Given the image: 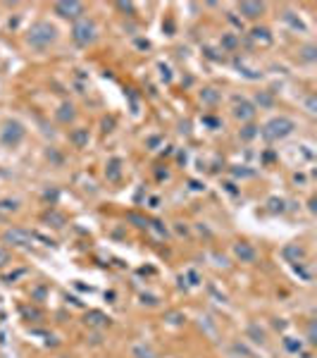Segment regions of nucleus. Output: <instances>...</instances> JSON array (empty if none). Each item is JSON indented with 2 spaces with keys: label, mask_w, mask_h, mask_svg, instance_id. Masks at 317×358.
<instances>
[{
  "label": "nucleus",
  "mask_w": 317,
  "mask_h": 358,
  "mask_svg": "<svg viewBox=\"0 0 317 358\" xmlns=\"http://www.w3.org/2000/svg\"><path fill=\"white\" fill-rule=\"evenodd\" d=\"M293 129H296L293 120L284 117V115H279V117H272L270 122L262 127V136L267 138V141H281V138L289 136Z\"/></svg>",
  "instance_id": "nucleus-2"
},
{
  "label": "nucleus",
  "mask_w": 317,
  "mask_h": 358,
  "mask_svg": "<svg viewBox=\"0 0 317 358\" xmlns=\"http://www.w3.org/2000/svg\"><path fill=\"white\" fill-rule=\"evenodd\" d=\"M258 136V127L255 124H246L243 129H241V138L243 141H250V138H255Z\"/></svg>",
  "instance_id": "nucleus-21"
},
{
  "label": "nucleus",
  "mask_w": 317,
  "mask_h": 358,
  "mask_svg": "<svg viewBox=\"0 0 317 358\" xmlns=\"http://www.w3.org/2000/svg\"><path fill=\"white\" fill-rule=\"evenodd\" d=\"M53 10H55V14L62 17V19H81L83 2H79V0H60V2H55Z\"/></svg>",
  "instance_id": "nucleus-5"
},
{
  "label": "nucleus",
  "mask_w": 317,
  "mask_h": 358,
  "mask_svg": "<svg viewBox=\"0 0 317 358\" xmlns=\"http://www.w3.org/2000/svg\"><path fill=\"white\" fill-rule=\"evenodd\" d=\"M270 210L272 213H284V201L281 198H270Z\"/></svg>",
  "instance_id": "nucleus-25"
},
{
  "label": "nucleus",
  "mask_w": 317,
  "mask_h": 358,
  "mask_svg": "<svg viewBox=\"0 0 317 358\" xmlns=\"http://www.w3.org/2000/svg\"><path fill=\"white\" fill-rule=\"evenodd\" d=\"M0 141H2V146H7V148L19 146V143L24 141V124L17 122V120H5L2 129H0Z\"/></svg>",
  "instance_id": "nucleus-4"
},
{
  "label": "nucleus",
  "mask_w": 317,
  "mask_h": 358,
  "mask_svg": "<svg viewBox=\"0 0 317 358\" xmlns=\"http://www.w3.org/2000/svg\"><path fill=\"white\" fill-rule=\"evenodd\" d=\"M126 220L136 222V227H148V220H143V218H141V215H136V213H129V215H126Z\"/></svg>",
  "instance_id": "nucleus-27"
},
{
  "label": "nucleus",
  "mask_w": 317,
  "mask_h": 358,
  "mask_svg": "<svg viewBox=\"0 0 317 358\" xmlns=\"http://www.w3.org/2000/svg\"><path fill=\"white\" fill-rule=\"evenodd\" d=\"M258 103L270 108V105H272V96H267V93H258Z\"/></svg>",
  "instance_id": "nucleus-30"
},
{
  "label": "nucleus",
  "mask_w": 317,
  "mask_h": 358,
  "mask_svg": "<svg viewBox=\"0 0 317 358\" xmlns=\"http://www.w3.org/2000/svg\"><path fill=\"white\" fill-rule=\"evenodd\" d=\"M284 19H286V22H289L293 29H301V31H305V24H303V22H301V19H296V17H291L289 12L284 14Z\"/></svg>",
  "instance_id": "nucleus-26"
},
{
  "label": "nucleus",
  "mask_w": 317,
  "mask_h": 358,
  "mask_svg": "<svg viewBox=\"0 0 317 358\" xmlns=\"http://www.w3.org/2000/svg\"><path fill=\"white\" fill-rule=\"evenodd\" d=\"M160 72H162V79H165V82H169V79H172V74H169V67L160 65Z\"/></svg>",
  "instance_id": "nucleus-34"
},
{
  "label": "nucleus",
  "mask_w": 317,
  "mask_h": 358,
  "mask_svg": "<svg viewBox=\"0 0 317 358\" xmlns=\"http://www.w3.org/2000/svg\"><path fill=\"white\" fill-rule=\"evenodd\" d=\"M308 342H310V344H315L317 339H315V322H310V325H308Z\"/></svg>",
  "instance_id": "nucleus-31"
},
{
  "label": "nucleus",
  "mask_w": 317,
  "mask_h": 358,
  "mask_svg": "<svg viewBox=\"0 0 317 358\" xmlns=\"http://www.w3.org/2000/svg\"><path fill=\"white\" fill-rule=\"evenodd\" d=\"M167 320H169L172 325H179V322H184V315H181V313H167Z\"/></svg>",
  "instance_id": "nucleus-29"
},
{
  "label": "nucleus",
  "mask_w": 317,
  "mask_h": 358,
  "mask_svg": "<svg viewBox=\"0 0 317 358\" xmlns=\"http://www.w3.org/2000/svg\"><path fill=\"white\" fill-rule=\"evenodd\" d=\"M69 143H72L74 148H86V146H88V129H83V127L72 129V132H69Z\"/></svg>",
  "instance_id": "nucleus-12"
},
{
  "label": "nucleus",
  "mask_w": 317,
  "mask_h": 358,
  "mask_svg": "<svg viewBox=\"0 0 317 358\" xmlns=\"http://www.w3.org/2000/svg\"><path fill=\"white\" fill-rule=\"evenodd\" d=\"M57 39V29L50 24V22H36V24H31L27 34V41L31 48H36V50H45V48H50V43H55Z\"/></svg>",
  "instance_id": "nucleus-1"
},
{
  "label": "nucleus",
  "mask_w": 317,
  "mask_h": 358,
  "mask_svg": "<svg viewBox=\"0 0 317 358\" xmlns=\"http://www.w3.org/2000/svg\"><path fill=\"white\" fill-rule=\"evenodd\" d=\"M48 158H53V160H55V163H62V158H60V155H57V153L53 151V148H50V151H48Z\"/></svg>",
  "instance_id": "nucleus-39"
},
{
  "label": "nucleus",
  "mask_w": 317,
  "mask_h": 358,
  "mask_svg": "<svg viewBox=\"0 0 317 358\" xmlns=\"http://www.w3.org/2000/svg\"><path fill=\"white\" fill-rule=\"evenodd\" d=\"M308 112H317V105H315V98H313V96L308 98Z\"/></svg>",
  "instance_id": "nucleus-36"
},
{
  "label": "nucleus",
  "mask_w": 317,
  "mask_h": 358,
  "mask_svg": "<svg viewBox=\"0 0 317 358\" xmlns=\"http://www.w3.org/2000/svg\"><path fill=\"white\" fill-rule=\"evenodd\" d=\"M250 39H253V41H258V43H262V45H270V43H272V34H270V29L255 27L253 31H250Z\"/></svg>",
  "instance_id": "nucleus-13"
},
{
  "label": "nucleus",
  "mask_w": 317,
  "mask_h": 358,
  "mask_svg": "<svg viewBox=\"0 0 317 358\" xmlns=\"http://www.w3.org/2000/svg\"><path fill=\"white\" fill-rule=\"evenodd\" d=\"M17 208H19L17 201H10V198L0 201V213H12V210H17Z\"/></svg>",
  "instance_id": "nucleus-24"
},
{
  "label": "nucleus",
  "mask_w": 317,
  "mask_h": 358,
  "mask_svg": "<svg viewBox=\"0 0 317 358\" xmlns=\"http://www.w3.org/2000/svg\"><path fill=\"white\" fill-rule=\"evenodd\" d=\"M284 258H289V261L298 263L305 258V248L296 246V244H289V246H284Z\"/></svg>",
  "instance_id": "nucleus-14"
},
{
  "label": "nucleus",
  "mask_w": 317,
  "mask_h": 358,
  "mask_svg": "<svg viewBox=\"0 0 317 358\" xmlns=\"http://www.w3.org/2000/svg\"><path fill=\"white\" fill-rule=\"evenodd\" d=\"M234 117L241 122H250L255 117V105L241 96H234Z\"/></svg>",
  "instance_id": "nucleus-6"
},
{
  "label": "nucleus",
  "mask_w": 317,
  "mask_h": 358,
  "mask_svg": "<svg viewBox=\"0 0 317 358\" xmlns=\"http://www.w3.org/2000/svg\"><path fill=\"white\" fill-rule=\"evenodd\" d=\"M236 45H238V39H236L234 34H224L222 36V48L224 50H234Z\"/></svg>",
  "instance_id": "nucleus-19"
},
{
  "label": "nucleus",
  "mask_w": 317,
  "mask_h": 358,
  "mask_svg": "<svg viewBox=\"0 0 317 358\" xmlns=\"http://www.w3.org/2000/svg\"><path fill=\"white\" fill-rule=\"evenodd\" d=\"M284 346H286V351H291V354H301V351H303V344L296 342V339H291V337L284 339Z\"/></svg>",
  "instance_id": "nucleus-22"
},
{
  "label": "nucleus",
  "mask_w": 317,
  "mask_h": 358,
  "mask_svg": "<svg viewBox=\"0 0 317 358\" xmlns=\"http://www.w3.org/2000/svg\"><path fill=\"white\" fill-rule=\"evenodd\" d=\"M229 22H232V24H236V27H241V22H238V19H236L234 14H229Z\"/></svg>",
  "instance_id": "nucleus-42"
},
{
  "label": "nucleus",
  "mask_w": 317,
  "mask_h": 358,
  "mask_svg": "<svg viewBox=\"0 0 317 358\" xmlns=\"http://www.w3.org/2000/svg\"><path fill=\"white\" fill-rule=\"evenodd\" d=\"M105 179L112 181V184H117V181L122 179V160H119V158H110V160H108V165H105Z\"/></svg>",
  "instance_id": "nucleus-9"
},
{
  "label": "nucleus",
  "mask_w": 317,
  "mask_h": 358,
  "mask_svg": "<svg viewBox=\"0 0 317 358\" xmlns=\"http://www.w3.org/2000/svg\"><path fill=\"white\" fill-rule=\"evenodd\" d=\"M2 239L7 241V244H12V246H29L31 241H34V236L29 234V232H24V229H7L5 234H2Z\"/></svg>",
  "instance_id": "nucleus-7"
},
{
  "label": "nucleus",
  "mask_w": 317,
  "mask_h": 358,
  "mask_svg": "<svg viewBox=\"0 0 317 358\" xmlns=\"http://www.w3.org/2000/svg\"><path fill=\"white\" fill-rule=\"evenodd\" d=\"M24 315L27 317H41V313H39V311H29V308H24Z\"/></svg>",
  "instance_id": "nucleus-38"
},
{
  "label": "nucleus",
  "mask_w": 317,
  "mask_h": 358,
  "mask_svg": "<svg viewBox=\"0 0 317 358\" xmlns=\"http://www.w3.org/2000/svg\"><path fill=\"white\" fill-rule=\"evenodd\" d=\"M83 322H86L88 327H108V325H110V317L105 315V313H100V311H88L86 317H83Z\"/></svg>",
  "instance_id": "nucleus-11"
},
{
  "label": "nucleus",
  "mask_w": 317,
  "mask_h": 358,
  "mask_svg": "<svg viewBox=\"0 0 317 358\" xmlns=\"http://www.w3.org/2000/svg\"><path fill=\"white\" fill-rule=\"evenodd\" d=\"M238 10L246 19H258L265 12V5L262 2H238Z\"/></svg>",
  "instance_id": "nucleus-10"
},
{
  "label": "nucleus",
  "mask_w": 317,
  "mask_h": 358,
  "mask_svg": "<svg viewBox=\"0 0 317 358\" xmlns=\"http://www.w3.org/2000/svg\"><path fill=\"white\" fill-rule=\"evenodd\" d=\"M117 7H119L122 12H129V14H134V5H131V2H117Z\"/></svg>",
  "instance_id": "nucleus-32"
},
{
  "label": "nucleus",
  "mask_w": 317,
  "mask_h": 358,
  "mask_svg": "<svg viewBox=\"0 0 317 358\" xmlns=\"http://www.w3.org/2000/svg\"><path fill=\"white\" fill-rule=\"evenodd\" d=\"M19 275H24V270H17V272H12V275H7V277H5V282H14Z\"/></svg>",
  "instance_id": "nucleus-37"
},
{
  "label": "nucleus",
  "mask_w": 317,
  "mask_h": 358,
  "mask_svg": "<svg viewBox=\"0 0 317 358\" xmlns=\"http://www.w3.org/2000/svg\"><path fill=\"white\" fill-rule=\"evenodd\" d=\"M141 301H143V303H148V306H155V303H158V301H155V296H151V294H148V296L143 294V296H141Z\"/></svg>",
  "instance_id": "nucleus-35"
},
{
  "label": "nucleus",
  "mask_w": 317,
  "mask_h": 358,
  "mask_svg": "<svg viewBox=\"0 0 317 358\" xmlns=\"http://www.w3.org/2000/svg\"><path fill=\"white\" fill-rule=\"evenodd\" d=\"M248 334L253 337V342H255V344H262V342H265V332H262L258 325H250V327H248Z\"/></svg>",
  "instance_id": "nucleus-23"
},
{
  "label": "nucleus",
  "mask_w": 317,
  "mask_h": 358,
  "mask_svg": "<svg viewBox=\"0 0 317 358\" xmlns=\"http://www.w3.org/2000/svg\"><path fill=\"white\" fill-rule=\"evenodd\" d=\"M43 198H45V201H57V191H55V189H53V191L48 189V191L43 193Z\"/></svg>",
  "instance_id": "nucleus-33"
},
{
  "label": "nucleus",
  "mask_w": 317,
  "mask_h": 358,
  "mask_svg": "<svg viewBox=\"0 0 317 358\" xmlns=\"http://www.w3.org/2000/svg\"><path fill=\"white\" fill-rule=\"evenodd\" d=\"M131 356H134V358H155V354H153L151 346L138 344V346H134V349H131Z\"/></svg>",
  "instance_id": "nucleus-18"
},
{
  "label": "nucleus",
  "mask_w": 317,
  "mask_h": 358,
  "mask_svg": "<svg viewBox=\"0 0 317 358\" xmlns=\"http://www.w3.org/2000/svg\"><path fill=\"white\" fill-rule=\"evenodd\" d=\"M74 117H77L74 105H72V103H62V105H60V110H57V120H60V122H65V124H69Z\"/></svg>",
  "instance_id": "nucleus-15"
},
{
  "label": "nucleus",
  "mask_w": 317,
  "mask_h": 358,
  "mask_svg": "<svg viewBox=\"0 0 317 358\" xmlns=\"http://www.w3.org/2000/svg\"><path fill=\"white\" fill-rule=\"evenodd\" d=\"M151 224H153V229H155V232H158V234H160V236H165V234H167V229H165V227H162V222H160V220H153V222H148V227H151Z\"/></svg>",
  "instance_id": "nucleus-28"
},
{
  "label": "nucleus",
  "mask_w": 317,
  "mask_h": 358,
  "mask_svg": "<svg viewBox=\"0 0 317 358\" xmlns=\"http://www.w3.org/2000/svg\"><path fill=\"white\" fill-rule=\"evenodd\" d=\"M301 57H303L305 62H315L317 60V48L315 45H305L303 50H301Z\"/></svg>",
  "instance_id": "nucleus-20"
},
{
  "label": "nucleus",
  "mask_w": 317,
  "mask_h": 358,
  "mask_svg": "<svg viewBox=\"0 0 317 358\" xmlns=\"http://www.w3.org/2000/svg\"><path fill=\"white\" fill-rule=\"evenodd\" d=\"M43 222H48V224H53V227H65V215H60L57 210H48V213L43 215Z\"/></svg>",
  "instance_id": "nucleus-16"
},
{
  "label": "nucleus",
  "mask_w": 317,
  "mask_h": 358,
  "mask_svg": "<svg viewBox=\"0 0 317 358\" xmlns=\"http://www.w3.org/2000/svg\"><path fill=\"white\" fill-rule=\"evenodd\" d=\"M7 263V253L5 251H0V265H5Z\"/></svg>",
  "instance_id": "nucleus-41"
},
{
  "label": "nucleus",
  "mask_w": 317,
  "mask_h": 358,
  "mask_svg": "<svg viewBox=\"0 0 317 358\" xmlns=\"http://www.w3.org/2000/svg\"><path fill=\"white\" fill-rule=\"evenodd\" d=\"M136 45H138V48H148L151 43H148V41H143V39H138V41H136Z\"/></svg>",
  "instance_id": "nucleus-40"
},
{
  "label": "nucleus",
  "mask_w": 317,
  "mask_h": 358,
  "mask_svg": "<svg viewBox=\"0 0 317 358\" xmlns=\"http://www.w3.org/2000/svg\"><path fill=\"white\" fill-rule=\"evenodd\" d=\"M96 34L98 29L93 24V19H88V17H81V19H77L74 24H72V39L77 45H88V43L96 41Z\"/></svg>",
  "instance_id": "nucleus-3"
},
{
  "label": "nucleus",
  "mask_w": 317,
  "mask_h": 358,
  "mask_svg": "<svg viewBox=\"0 0 317 358\" xmlns=\"http://www.w3.org/2000/svg\"><path fill=\"white\" fill-rule=\"evenodd\" d=\"M205 122L210 124V127H217V120H212V117H205Z\"/></svg>",
  "instance_id": "nucleus-43"
},
{
  "label": "nucleus",
  "mask_w": 317,
  "mask_h": 358,
  "mask_svg": "<svg viewBox=\"0 0 317 358\" xmlns=\"http://www.w3.org/2000/svg\"><path fill=\"white\" fill-rule=\"evenodd\" d=\"M234 256L241 263H253L255 258H258L255 248L250 246V244H246V241H238V244H234Z\"/></svg>",
  "instance_id": "nucleus-8"
},
{
  "label": "nucleus",
  "mask_w": 317,
  "mask_h": 358,
  "mask_svg": "<svg viewBox=\"0 0 317 358\" xmlns=\"http://www.w3.org/2000/svg\"><path fill=\"white\" fill-rule=\"evenodd\" d=\"M200 100L207 103V105H215V103L220 100V93H217L215 89H203V91H200Z\"/></svg>",
  "instance_id": "nucleus-17"
}]
</instances>
